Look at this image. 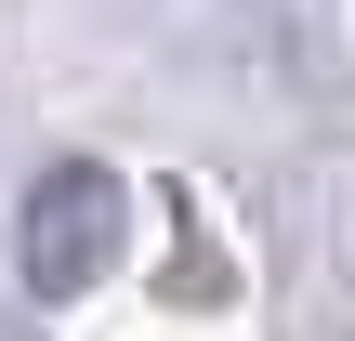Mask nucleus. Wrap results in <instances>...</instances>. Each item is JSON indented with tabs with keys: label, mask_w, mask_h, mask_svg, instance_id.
Masks as SVG:
<instances>
[{
	"label": "nucleus",
	"mask_w": 355,
	"mask_h": 341,
	"mask_svg": "<svg viewBox=\"0 0 355 341\" xmlns=\"http://www.w3.org/2000/svg\"><path fill=\"white\" fill-rule=\"evenodd\" d=\"M119 250H132V184H119L105 158H53V171L26 184V210H13L26 289H40V302H79L92 276H119Z\"/></svg>",
	"instance_id": "obj_1"
}]
</instances>
